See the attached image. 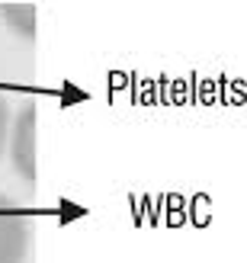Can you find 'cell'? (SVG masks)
I'll use <instances>...</instances> for the list:
<instances>
[{
  "instance_id": "3957f363",
  "label": "cell",
  "mask_w": 247,
  "mask_h": 263,
  "mask_svg": "<svg viewBox=\"0 0 247 263\" xmlns=\"http://www.w3.org/2000/svg\"><path fill=\"white\" fill-rule=\"evenodd\" d=\"M4 16L20 35H26V39L32 35V26H35V7L32 4H4Z\"/></svg>"
},
{
  "instance_id": "6da1fadb",
  "label": "cell",
  "mask_w": 247,
  "mask_h": 263,
  "mask_svg": "<svg viewBox=\"0 0 247 263\" xmlns=\"http://www.w3.org/2000/svg\"><path fill=\"white\" fill-rule=\"evenodd\" d=\"M29 247V221L16 202L0 196V263H23Z\"/></svg>"
},
{
  "instance_id": "7a4b0ae2",
  "label": "cell",
  "mask_w": 247,
  "mask_h": 263,
  "mask_svg": "<svg viewBox=\"0 0 247 263\" xmlns=\"http://www.w3.org/2000/svg\"><path fill=\"white\" fill-rule=\"evenodd\" d=\"M10 157H13L16 174L26 183H35V109H32V103H26V109L13 122Z\"/></svg>"
},
{
  "instance_id": "277c9868",
  "label": "cell",
  "mask_w": 247,
  "mask_h": 263,
  "mask_svg": "<svg viewBox=\"0 0 247 263\" xmlns=\"http://www.w3.org/2000/svg\"><path fill=\"white\" fill-rule=\"evenodd\" d=\"M7 128H10V112H7V100L0 97V151H4V141H7Z\"/></svg>"
}]
</instances>
